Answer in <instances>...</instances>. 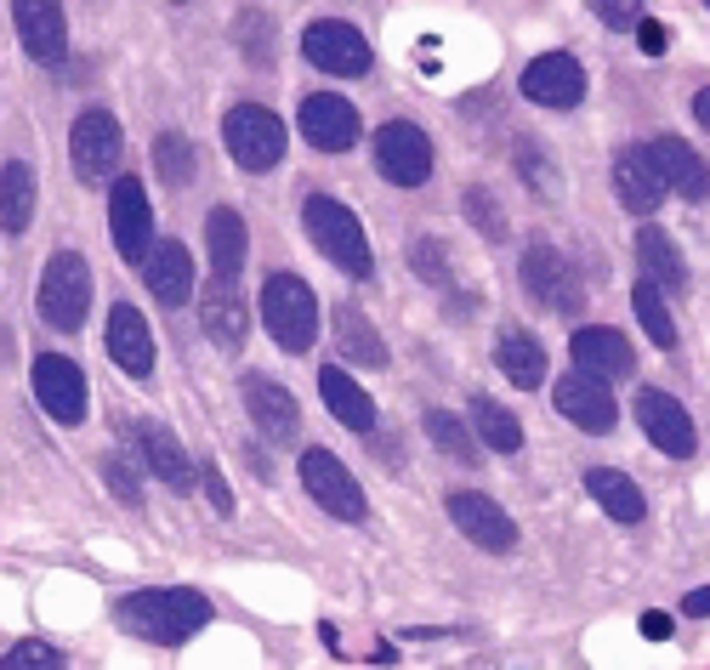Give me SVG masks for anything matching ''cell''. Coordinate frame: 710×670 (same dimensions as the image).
<instances>
[{"instance_id": "15", "label": "cell", "mask_w": 710, "mask_h": 670, "mask_svg": "<svg viewBox=\"0 0 710 670\" xmlns=\"http://www.w3.org/2000/svg\"><path fill=\"white\" fill-rule=\"evenodd\" d=\"M444 511H449V522H455V529L471 540V546H478V551H511L517 546V522L489 500V495H478V489H455L449 500H444Z\"/></svg>"}, {"instance_id": "28", "label": "cell", "mask_w": 710, "mask_h": 670, "mask_svg": "<svg viewBox=\"0 0 710 670\" xmlns=\"http://www.w3.org/2000/svg\"><path fill=\"white\" fill-rule=\"evenodd\" d=\"M205 251H211L216 278H240L245 251H251V233H245V216L233 211V205H216V211L205 216Z\"/></svg>"}, {"instance_id": "13", "label": "cell", "mask_w": 710, "mask_h": 670, "mask_svg": "<svg viewBox=\"0 0 710 670\" xmlns=\"http://www.w3.org/2000/svg\"><path fill=\"white\" fill-rule=\"evenodd\" d=\"M125 444L136 449V466H149L160 484H171V489H187L194 484V460L182 455V444H176V433L165 420H149V415H136V420H125Z\"/></svg>"}, {"instance_id": "46", "label": "cell", "mask_w": 710, "mask_h": 670, "mask_svg": "<svg viewBox=\"0 0 710 670\" xmlns=\"http://www.w3.org/2000/svg\"><path fill=\"white\" fill-rule=\"evenodd\" d=\"M637 40H642V52H648V58H659V52H666V23H653V18H642Z\"/></svg>"}, {"instance_id": "33", "label": "cell", "mask_w": 710, "mask_h": 670, "mask_svg": "<svg viewBox=\"0 0 710 670\" xmlns=\"http://www.w3.org/2000/svg\"><path fill=\"white\" fill-rule=\"evenodd\" d=\"M471 438H484L495 455H517V449H524V426H517V415L511 409H500L489 393H478V398H471Z\"/></svg>"}, {"instance_id": "21", "label": "cell", "mask_w": 710, "mask_h": 670, "mask_svg": "<svg viewBox=\"0 0 710 670\" xmlns=\"http://www.w3.org/2000/svg\"><path fill=\"white\" fill-rule=\"evenodd\" d=\"M12 23H18V40L34 63H63L69 58V18L63 7H45V0H18L12 7Z\"/></svg>"}, {"instance_id": "43", "label": "cell", "mask_w": 710, "mask_h": 670, "mask_svg": "<svg viewBox=\"0 0 710 670\" xmlns=\"http://www.w3.org/2000/svg\"><path fill=\"white\" fill-rule=\"evenodd\" d=\"M240 40H245V58H251L256 69H267V63H273V23H267L256 7L240 18Z\"/></svg>"}, {"instance_id": "39", "label": "cell", "mask_w": 710, "mask_h": 670, "mask_svg": "<svg viewBox=\"0 0 710 670\" xmlns=\"http://www.w3.org/2000/svg\"><path fill=\"white\" fill-rule=\"evenodd\" d=\"M98 477L125 500V506H142V466L131 460V455H120V449H109L103 460H98Z\"/></svg>"}, {"instance_id": "41", "label": "cell", "mask_w": 710, "mask_h": 670, "mask_svg": "<svg viewBox=\"0 0 710 670\" xmlns=\"http://www.w3.org/2000/svg\"><path fill=\"white\" fill-rule=\"evenodd\" d=\"M460 205H466V216H471V222H478V233L500 245V238H506V211L489 200V187H466V200H460Z\"/></svg>"}, {"instance_id": "2", "label": "cell", "mask_w": 710, "mask_h": 670, "mask_svg": "<svg viewBox=\"0 0 710 670\" xmlns=\"http://www.w3.org/2000/svg\"><path fill=\"white\" fill-rule=\"evenodd\" d=\"M302 222H307V233H313V245H318L329 262H336L347 278H369V273H375V251H369V238H364V222H358L342 200L307 194Z\"/></svg>"}, {"instance_id": "40", "label": "cell", "mask_w": 710, "mask_h": 670, "mask_svg": "<svg viewBox=\"0 0 710 670\" xmlns=\"http://www.w3.org/2000/svg\"><path fill=\"white\" fill-rule=\"evenodd\" d=\"M0 670H63V648H52L45 637L12 642L7 653H0Z\"/></svg>"}, {"instance_id": "11", "label": "cell", "mask_w": 710, "mask_h": 670, "mask_svg": "<svg viewBox=\"0 0 710 670\" xmlns=\"http://www.w3.org/2000/svg\"><path fill=\"white\" fill-rule=\"evenodd\" d=\"M109 233H114V251L131 267L149 262V251H154V205H149V194H142L136 176L114 182V194H109Z\"/></svg>"}, {"instance_id": "24", "label": "cell", "mask_w": 710, "mask_h": 670, "mask_svg": "<svg viewBox=\"0 0 710 670\" xmlns=\"http://www.w3.org/2000/svg\"><path fill=\"white\" fill-rule=\"evenodd\" d=\"M142 278H149L154 302L182 307L187 296H194V256H187V245H182V238H154L149 262H142Z\"/></svg>"}, {"instance_id": "3", "label": "cell", "mask_w": 710, "mask_h": 670, "mask_svg": "<svg viewBox=\"0 0 710 670\" xmlns=\"http://www.w3.org/2000/svg\"><path fill=\"white\" fill-rule=\"evenodd\" d=\"M262 318L284 353H307L318 342V296L302 273H267L262 284Z\"/></svg>"}, {"instance_id": "19", "label": "cell", "mask_w": 710, "mask_h": 670, "mask_svg": "<svg viewBox=\"0 0 710 670\" xmlns=\"http://www.w3.org/2000/svg\"><path fill=\"white\" fill-rule=\"evenodd\" d=\"M245 409L256 420V433L267 444H296L302 433V409L291 398V387H278L273 375H245Z\"/></svg>"}, {"instance_id": "18", "label": "cell", "mask_w": 710, "mask_h": 670, "mask_svg": "<svg viewBox=\"0 0 710 670\" xmlns=\"http://www.w3.org/2000/svg\"><path fill=\"white\" fill-rule=\"evenodd\" d=\"M524 98L529 103H540V109H580V98H586V69H580V58L575 52H546V58H535L529 69H524Z\"/></svg>"}, {"instance_id": "49", "label": "cell", "mask_w": 710, "mask_h": 670, "mask_svg": "<svg viewBox=\"0 0 710 670\" xmlns=\"http://www.w3.org/2000/svg\"><path fill=\"white\" fill-rule=\"evenodd\" d=\"M693 120H699V125L710 131V85H704V91H699V98H693Z\"/></svg>"}, {"instance_id": "7", "label": "cell", "mask_w": 710, "mask_h": 670, "mask_svg": "<svg viewBox=\"0 0 710 670\" xmlns=\"http://www.w3.org/2000/svg\"><path fill=\"white\" fill-rule=\"evenodd\" d=\"M120 154H125V136H120V120L109 109H85L69 131V160H74V176L80 182H103L120 171Z\"/></svg>"}, {"instance_id": "31", "label": "cell", "mask_w": 710, "mask_h": 670, "mask_svg": "<svg viewBox=\"0 0 710 670\" xmlns=\"http://www.w3.org/2000/svg\"><path fill=\"white\" fill-rule=\"evenodd\" d=\"M586 495L613 517V522H642L648 517V500L637 489V477H626L620 466H591L586 471Z\"/></svg>"}, {"instance_id": "37", "label": "cell", "mask_w": 710, "mask_h": 670, "mask_svg": "<svg viewBox=\"0 0 710 670\" xmlns=\"http://www.w3.org/2000/svg\"><path fill=\"white\" fill-rule=\"evenodd\" d=\"M154 171H160L165 187H187V182H194V171H200L194 142H187L182 131H165V136L154 142Z\"/></svg>"}, {"instance_id": "30", "label": "cell", "mask_w": 710, "mask_h": 670, "mask_svg": "<svg viewBox=\"0 0 710 670\" xmlns=\"http://www.w3.org/2000/svg\"><path fill=\"white\" fill-rule=\"evenodd\" d=\"M318 398L329 404V415H336L347 433H369V426H375V404H369V393L358 387L347 369H336V364L318 369Z\"/></svg>"}, {"instance_id": "27", "label": "cell", "mask_w": 710, "mask_h": 670, "mask_svg": "<svg viewBox=\"0 0 710 670\" xmlns=\"http://www.w3.org/2000/svg\"><path fill=\"white\" fill-rule=\"evenodd\" d=\"M637 262L659 296H688V262L666 227H637Z\"/></svg>"}, {"instance_id": "8", "label": "cell", "mask_w": 710, "mask_h": 670, "mask_svg": "<svg viewBox=\"0 0 710 670\" xmlns=\"http://www.w3.org/2000/svg\"><path fill=\"white\" fill-rule=\"evenodd\" d=\"M302 52H307V63L313 69H324V74H342V80H358V74H369V40L353 29V23H342V18H318V23H307L302 29Z\"/></svg>"}, {"instance_id": "32", "label": "cell", "mask_w": 710, "mask_h": 670, "mask_svg": "<svg viewBox=\"0 0 710 670\" xmlns=\"http://www.w3.org/2000/svg\"><path fill=\"white\" fill-rule=\"evenodd\" d=\"M329 335H336V347H342V358H353V364H369V369H382L387 364V342H382V329H375L353 302H342L336 313H329Z\"/></svg>"}, {"instance_id": "17", "label": "cell", "mask_w": 710, "mask_h": 670, "mask_svg": "<svg viewBox=\"0 0 710 670\" xmlns=\"http://www.w3.org/2000/svg\"><path fill=\"white\" fill-rule=\"evenodd\" d=\"M296 125H302V136L318 154H347L358 142V109L347 98H336V91H313V98H302Z\"/></svg>"}, {"instance_id": "47", "label": "cell", "mask_w": 710, "mask_h": 670, "mask_svg": "<svg viewBox=\"0 0 710 670\" xmlns=\"http://www.w3.org/2000/svg\"><path fill=\"white\" fill-rule=\"evenodd\" d=\"M642 637H648V642H666V637H671V613H659V608L642 613Z\"/></svg>"}, {"instance_id": "4", "label": "cell", "mask_w": 710, "mask_h": 670, "mask_svg": "<svg viewBox=\"0 0 710 670\" xmlns=\"http://www.w3.org/2000/svg\"><path fill=\"white\" fill-rule=\"evenodd\" d=\"M34 307L52 329H80L85 313H91V267L80 251H58L40 273V291H34Z\"/></svg>"}, {"instance_id": "45", "label": "cell", "mask_w": 710, "mask_h": 670, "mask_svg": "<svg viewBox=\"0 0 710 670\" xmlns=\"http://www.w3.org/2000/svg\"><path fill=\"white\" fill-rule=\"evenodd\" d=\"M200 484H205V495H211V506L227 517L233 511V489H227V477L216 471V460H200Z\"/></svg>"}, {"instance_id": "16", "label": "cell", "mask_w": 710, "mask_h": 670, "mask_svg": "<svg viewBox=\"0 0 710 670\" xmlns=\"http://www.w3.org/2000/svg\"><path fill=\"white\" fill-rule=\"evenodd\" d=\"M34 398L58 426H80L85 420V375L74 358L63 353H40L34 358Z\"/></svg>"}, {"instance_id": "48", "label": "cell", "mask_w": 710, "mask_h": 670, "mask_svg": "<svg viewBox=\"0 0 710 670\" xmlns=\"http://www.w3.org/2000/svg\"><path fill=\"white\" fill-rule=\"evenodd\" d=\"M682 613H688V619H710V586L688 591V597H682Z\"/></svg>"}, {"instance_id": "42", "label": "cell", "mask_w": 710, "mask_h": 670, "mask_svg": "<svg viewBox=\"0 0 710 670\" xmlns=\"http://www.w3.org/2000/svg\"><path fill=\"white\" fill-rule=\"evenodd\" d=\"M517 171H524L529 176V187H535V194H562V171L551 165V160H540V149H535V142H524V149H517Z\"/></svg>"}, {"instance_id": "5", "label": "cell", "mask_w": 710, "mask_h": 670, "mask_svg": "<svg viewBox=\"0 0 710 670\" xmlns=\"http://www.w3.org/2000/svg\"><path fill=\"white\" fill-rule=\"evenodd\" d=\"M222 142H227V154L240 171H273L284 160V125L273 109L262 103H240V109H227L222 120Z\"/></svg>"}, {"instance_id": "14", "label": "cell", "mask_w": 710, "mask_h": 670, "mask_svg": "<svg viewBox=\"0 0 710 670\" xmlns=\"http://www.w3.org/2000/svg\"><path fill=\"white\" fill-rule=\"evenodd\" d=\"M551 404H557V415H562L568 426H580V433H591V438H608L613 420H620V404H613V393L602 387V380L580 375V369L557 380V387H551Z\"/></svg>"}, {"instance_id": "10", "label": "cell", "mask_w": 710, "mask_h": 670, "mask_svg": "<svg viewBox=\"0 0 710 670\" xmlns=\"http://www.w3.org/2000/svg\"><path fill=\"white\" fill-rule=\"evenodd\" d=\"M375 171H382L387 182L398 187H420L426 176H433V142H426L420 125L409 120H387L382 131H375Z\"/></svg>"}, {"instance_id": "25", "label": "cell", "mask_w": 710, "mask_h": 670, "mask_svg": "<svg viewBox=\"0 0 710 670\" xmlns=\"http://www.w3.org/2000/svg\"><path fill=\"white\" fill-rule=\"evenodd\" d=\"M613 194H620V205L631 216H653L659 205H666V182H659L648 149H620L613 154Z\"/></svg>"}, {"instance_id": "6", "label": "cell", "mask_w": 710, "mask_h": 670, "mask_svg": "<svg viewBox=\"0 0 710 670\" xmlns=\"http://www.w3.org/2000/svg\"><path fill=\"white\" fill-rule=\"evenodd\" d=\"M302 489L318 500V511L342 517V522H364L369 517V500H364V484L329 455V449H307L302 455Z\"/></svg>"}, {"instance_id": "9", "label": "cell", "mask_w": 710, "mask_h": 670, "mask_svg": "<svg viewBox=\"0 0 710 670\" xmlns=\"http://www.w3.org/2000/svg\"><path fill=\"white\" fill-rule=\"evenodd\" d=\"M524 284H529V296L551 313H580L586 302V284L575 273V262H568L557 245H546V238H535V245L524 251Z\"/></svg>"}, {"instance_id": "29", "label": "cell", "mask_w": 710, "mask_h": 670, "mask_svg": "<svg viewBox=\"0 0 710 670\" xmlns=\"http://www.w3.org/2000/svg\"><path fill=\"white\" fill-rule=\"evenodd\" d=\"M495 364H500V375L511 380V387H524V393H535L540 380H546V347L535 342L529 329H517V324H506V329H500V342H495Z\"/></svg>"}, {"instance_id": "23", "label": "cell", "mask_w": 710, "mask_h": 670, "mask_svg": "<svg viewBox=\"0 0 710 670\" xmlns=\"http://www.w3.org/2000/svg\"><path fill=\"white\" fill-rule=\"evenodd\" d=\"M648 160H653L659 182L677 187L682 200H693V205H704V200H710V165L688 149L682 136H659V142H648Z\"/></svg>"}, {"instance_id": "1", "label": "cell", "mask_w": 710, "mask_h": 670, "mask_svg": "<svg viewBox=\"0 0 710 670\" xmlns=\"http://www.w3.org/2000/svg\"><path fill=\"white\" fill-rule=\"evenodd\" d=\"M114 626L131 631L136 642L182 648L194 631L211 626V602H205V591H187V586H149V591H131L114 602Z\"/></svg>"}, {"instance_id": "12", "label": "cell", "mask_w": 710, "mask_h": 670, "mask_svg": "<svg viewBox=\"0 0 710 670\" xmlns=\"http://www.w3.org/2000/svg\"><path fill=\"white\" fill-rule=\"evenodd\" d=\"M637 426L648 433V444L671 460H688L699 449V433H693V415L682 409V398L659 393V387H642L637 393Z\"/></svg>"}, {"instance_id": "44", "label": "cell", "mask_w": 710, "mask_h": 670, "mask_svg": "<svg viewBox=\"0 0 710 670\" xmlns=\"http://www.w3.org/2000/svg\"><path fill=\"white\" fill-rule=\"evenodd\" d=\"M591 12H597L608 29H620V34H626V29H642V7H626V0H597Z\"/></svg>"}, {"instance_id": "38", "label": "cell", "mask_w": 710, "mask_h": 670, "mask_svg": "<svg viewBox=\"0 0 710 670\" xmlns=\"http://www.w3.org/2000/svg\"><path fill=\"white\" fill-rule=\"evenodd\" d=\"M409 267L433 284V291H449L455 284V267H449V256H444V238H433V233H420V238H409Z\"/></svg>"}, {"instance_id": "22", "label": "cell", "mask_w": 710, "mask_h": 670, "mask_svg": "<svg viewBox=\"0 0 710 670\" xmlns=\"http://www.w3.org/2000/svg\"><path fill=\"white\" fill-rule=\"evenodd\" d=\"M200 318H205V335L222 347V353H240L245 347V329H251V313H245V296L233 278H211L200 291Z\"/></svg>"}, {"instance_id": "35", "label": "cell", "mask_w": 710, "mask_h": 670, "mask_svg": "<svg viewBox=\"0 0 710 670\" xmlns=\"http://www.w3.org/2000/svg\"><path fill=\"white\" fill-rule=\"evenodd\" d=\"M426 438H433L455 466H478L484 460V449H478V438H471V426L460 420V415H449V409H426Z\"/></svg>"}, {"instance_id": "36", "label": "cell", "mask_w": 710, "mask_h": 670, "mask_svg": "<svg viewBox=\"0 0 710 670\" xmlns=\"http://www.w3.org/2000/svg\"><path fill=\"white\" fill-rule=\"evenodd\" d=\"M631 307H637V324L648 329V342H653L659 353H671V347H677V318H671L666 296H659L648 278H637V291H631Z\"/></svg>"}, {"instance_id": "34", "label": "cell", "mask_w": 710, "mask_h": 670, "mask_svg": "<svg viewBox=\"0 0 710 670\" xmlns=\"http://www.w3.org/2000/svg\"><path fill=\"white\" fill-rule=\"evenodd\" d=\"M29 216H34V171L12 160V165H0V227L23 233Z\"/></svg>"}, {"instance_id": "20", "label": "cell", "mask_w": 710, "mask_h": 670, "mask_svg": "<svg viewBox=\"0 0 710 670\" xmlns=\"http://www.w3.org/2000/svg\"><path fill=\"white\" fill-rule=\"evenodd\" d=\"M568 353H575V369L591 375V380H602V387H608L613 375H631V364H637L631 342H626L620 329H608V324L575 329V335H568Z\"/></svg>"}, {"instance_id": "26", "label": "cell", "mask_w": 710, "mask_h": 670, "mask_svg": "<svg viewBox=\"0 0 710 670\" xmlns=\"http://www.w3.org/2000/svg\"><path fill=\"white\" fill-rule=\"evenodd\" d=\"M109 358L125 369V375H149L154 369V329H149V318H142L131 302H120L114 313H109Z\"/></svg>"}]
</instances>
